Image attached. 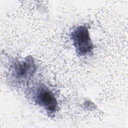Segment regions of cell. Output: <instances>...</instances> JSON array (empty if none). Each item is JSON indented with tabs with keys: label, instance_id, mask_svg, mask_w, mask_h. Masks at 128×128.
<instances>
[{
	"label": "cell",
	"instance_id": "cell-3",
	"mask_svg": "<svg viewBox=\"0 0 128 128\" xmlns=\"http://www.w3.org/2000/svg\"><path fill=\"white\" fill-rule=\"evenodd\" d=\"M34 100L36 104L50 114L56 112L58 104L54 94L47 87L40 85L34 90Z\"/></svg>",
	"mask_w": 128,
	"mask_h": 128
},
{
	"label": "cell",
	"instance_id": "cell-2",
	"mask_svg": "<svg viewBox=\"0 0 128 128\" xmlns=\"http://www.w3.org/2000/svg\"><path fill=\"white\" fill-rule=\"evenodd\" d=\"M71 39L77 54L80 56L90 54L93 50V44L88 28L86 24L76 26L71 33Z\"/></svg>",
	"mask_w": 128,
	"mask_h": 128
},
{
	"label": "cell",
	"instance_id": "cell-1",
	"mask_svg": "<svg viewBox=\"0 0 128 128\" xmlns=\"http://www.w3.org/2000/svg\"><path fill=\"white\" fill-rule=\"evenodd\" d=\"M36 66L30 56H27L22 60H14L10 68V74L16 83L24 84L30 80L34 74Z\"/></svg>",
	"mask_w": 128,
	"mask_h": 128
}]
</instances>
